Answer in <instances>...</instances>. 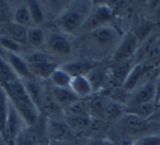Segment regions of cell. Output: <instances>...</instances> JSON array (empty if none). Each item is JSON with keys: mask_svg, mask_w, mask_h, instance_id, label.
I'll list each match as a JSON object with an SVG mask.
<instances>
[{"mask_svg": "<svg viewBox=\"0 0 160 145\" xmlns=\"http://www.w3.org/2000/svg\"><path fill=\"white\" fill-rule=\"evenodd\" d=\"M152 16L156 19V20L160 21V5L152 11Z\"/></svg>", "mask_w": 160, "mask_h": 145, "instance_id": "obj_37", "label": "cell"}, {"mask_svg": "<svg viewBox=\"0 0 160 145\" xmlns=\"http://www.w3.org/2000/svg\"><path fill=\"white\" fill-rule=\"evenodd\" d=\"M71 77H72L59 66L58 68H56L53 71L48 81L52 86H56V87H69Z\"/></svg>", "mask_w": 160, "mask_h": 145, "instance_id": "obj_26", "label": "cell"}, {"mask_svg": "<svg viewBox=\"0 0 160 145\" xmlns=\"http://www.w3.org/2000/svg\"><path fill=\"white\" fill-rule=\"evenodd\" d=\"M69 88L80 99L87 98L93 94V87L87 77H72Z\"/></svg>", "mask_w": 160, "mask_h": 145, "instance_id": "obj_15", "label": "cell"}, {"mask_svg": "<svg viewBox=\"0 0 160 145\" xmlns=\"http://www.w3.org/2000/svg\"><path fill=\"white\" fill-rule=\"evenodd\" d=\"M159 5H160V0H148V2H147L146 6L148 7V9L152 12Z\"/></svg>", "mask_w": 160, "mask_h": 145, "instance_id": "obj_35", "label": "cell"}, {"mask_svg": "<svg viewBox=\"0 0 160 145\" xmlns=\"http://www.w3.org/2000/svg\"><path fill=\"white\" fill-rule=\"evenodd\" d=\"M10 98L6 88L0 84V133L5 134L6 130V121L8 117V110H9Z\"/></svg>", "mask_w": 160, "mask_h": 145, "instance_id": "obj_27", "label": "cell"}, {"mask_svg": "<svg viewBox=\"0 0 160 145\" xmlns=\"http://www.w3.org/2000/svg\"><path fill=\"white\" fill-rule=\"evenodd\" d=\"M69 1H70V0H67V3H68V2H69Z\"/></svg>", "mask_w": 160, "mask_h": 145, "instance_id": "obj_46", "label": "cell"}, {"mask_svg": "<svg viewBox=\"0 0 160 145\" xmlns=\"http://www.w3.org/2000/svg\"><path fill=\"white\" fill-rule=\"evenodd\" d=\"M8 2V5H10V6H12V5H14V3L17 2V0H6Z\"/></svg>", "mask_w": 160, "mask_h": 145, "instance_id": "obj_43", "label": "cell"}, {"mask_svg": "<svg viewBox=\"0 0 160 145\" xmlns=\"http://www.w3.org/2000/svg\"><path fill=\"white\" fill-rule=\"evenodd\" d=\"M19 77L13 71L9 62L6 60V58L0 56V84L6 85V84L12 83L14 81H18Z\"/></svg>", "mask_w": 160, "mask_h": 145, "instance_id": "obj_28", "label": "cell"}, {"mask_svg": "<svg viewBox=\"0 0 160 145\" xmlns=\"http://www.w3.org/2000/svg\"><path fill=\"white\" fill-rule=\"evenodd\" d=\"M134 64H135L134 60H127V61L114 63V66L112 68H110L109 70L110 79L113 80L115 83L120 84L122 86L124 81L126 80L127 75L131 72L132 68L134 67Z\"/></svg>", "mask_w": 160, "mask_h": 145, "instance_id": "obj_17", "label": "cell"}, {"mask_svg": "<svg viewBox=\"0 0 160 145\" xmlns=\"http://www.w3.org/2000/svg\"><path fill=\"white\" fill-rule=\"evenodd\" d=\"M99 66V62L92 59H77L62 63L64 70H66L71 77H87L90 71Z\"/></svg>", "mask_w": 160, "mask_h": 145, "instance_id": "obj_11", "label": "cell"}, {"mask_svg": "<svg viewBox=\"0 0 160 145\" xmlns=\"http://www.w3.org/2000/svg\"><path fill=\"white\" fill-rule=\"evenodd\" d=\"M158 107H160V98H159V101H158V103H157V108Z\"/></svg>", "mask_w": 160, "mask_h": 145, "instance_id": "obj_45", "label": "cell"}, {"mask_svg": "<svg viewBox=\"0 0 160 145\" xmlns=\"http://www.w3.org/2000/svg\"><path fill=\"white\" fill-rule=\"evenodd\" d=\"M159 119H160V107H158L157 110H156V112L153 114V116L149 119V121L150 120H159Z\"/></svg>", "mask_w": 160, "mask_h": 145, "instance_id": "obj_40", "label": "cell"}, {"mask_svg": "<svg viewBox=\"0 0 160 145\" xmlns=\"http://www.w3.org/2000/svg\"><path fill=\"white\" fill-rule=\"evenodd\" d=\"M27 127L24 119L22 118L19 111L16 109L13 104L10 101L9 110H8V117L7 121H6V130H5V135L9 138L11 142H13L14 138H17L19 133L22 131L24 128Z\"/></svg>", "mask_w": 160, "mask_h": 145, "instance_id": "obj_10", "label": "cell"}, {"mask_svg": "<svg viewBox=\"0 0 160 145\" xmlns=\"http://www.w3.org/2000/svg\"><path fill=\"white\" fill-rule=\"evenodd\" d=\"M123 1H124V0H107V5L114 11L115 8H118V6L122 5Z\"/></svg>", "mask_w": 160, "mask_h": 145, "instance_id": "obj_34", "label": "cell"}, {"mask_svg": "<svg viewBox=\"0 0 160 145\" xmlns=\"http://www.w3.org/2000/svg\"><path fill=\"white\" fill-rule=\"evenodd\" d=\"M139 44V40L134 32H127L123 34L120 43L112 55V62L116 63L127 60H134Z\"/></svg>", "mask_w": 160, "mask_h": 145, "instance_id": "obj_5", "label": "cell"}, {"mask_svg": "<svg viewBox=\"0 0 160 145\" xmlns=\"http://www.w3.org/2000/svg\"><path fill=\"white\" fill-rule=\"evenodd\" d=\"M24 86L27 88V92L29 94L31 101L35 105V107L38 109V111L42 114L43 112V101H44L45 94V86L42 85L36 79L27 80L23 81Z\"/></svg>", "mask_w": 160, "mask_h": 145, "instance_id": "obj_13", "label": "cell"}, {"mask_svg": "<svg viewBox=\"0 0 160 145\" xmlns=\"http://www.w3.org/2000/svg\"><path fill=\"white\" fill-rule=\"evenodd\" d=\"M123 34L112 24L98 27L81 34L80 40L83 48L91 55L92 60L99 61V58L112 54L120 43Z\"/></svg>", "mask_w": 160, "mask_h": 145, "instance_id": "obj_1", "label": "cell"}, {"mask_svg": "<svg viewBox=\"0 0 160 145\" xmlns=\"http://www.w3.org/2000/svg\"><path fill=\"white\" fill-rule=\"evenodd\" d=\"M48 5L52 11L57 16L67 5V0H48Z\"/></svg>", "mask_w": 160, "mask_h": 145, "instance_id": "obj_32", "label": "cell"}, {"mask_svg": "<svg viewBox=\"0 0 160 145\" xmlns=\"http://www.w3.org/2000/svg\"><path fill=\"white\" fill-rule=\"evenodd\" d=\"M134 145H160V134H147L134 140Z\"/></svg>", "mask_w": 160, "mask_h": 145, "instance_id": "obj_31", "label": "cell"}, {"mask_svg": "<svg viewBox=\"0 0 160 145\" xmlns=\"http://www.w3.org/2000/svg\"><path fill=\"white\" fill-rule=\"evenodd\" d=\"M155 68L153 66L145 62L135 63L132 68L129 74L127 75L126 80L122 85V88L126 92H134L139 85H142L149 77V73Z\"/></svg>", "mask_w": 160, "mask_h": 145, "instance_id": "obj_8", "label": "cell"}, {"mask_svg": "<svg viewBox=\"0 0 160 145\" xmlns=\"http://www.w3.org/2000/svg\"><path fill=\"white\" fill-rule=\"evenodd\" d=\"M25 6H27L28 10L30 12L34 26L42 25L45 22L46 16H45L44 8H43L42 3L40 2V0H27Z\"/></svg>", "mask_w": 160, "mask_h": 145, "instance_id": "obj_24", "label": "cell"}, {"mask_svg": "<svg viewBox=\"0 0 160 145\" xmlns=\"http://www.w3.org/2000/svg\"><path fill=\"white\" fill-rule=\"evenodd\" d=\"M2 86L7 91L10 101L13 104L16 109L24 119L27 125H30V127L36 125L41 112L38 111V109L30 98L23 81L18 80V81H14L12 83L6 84Z\"/></svg>", "mask_w": 160, "mask_h": 145, "instance_id": "obj_3", "label": "cell"}, {"mask_svg": "<svg viewBox=\"0 0 160 145\" xmlns=\"http://www.w3.org/2000/svg\"><path fill=\"white\" fill-rule=\"evenodd\" d=\"M87 77L89 79L90 83H91L92 87H93V92H99V91L104 87L105 84L110 80L109 70H104L100 66H98L92 71H90Z\"/></svg>", "mask_w": 160, "mask_h": 145, "instance_id": "obj_23", "label": "cell"}, {"mask_svg": "<svg viewBox=\"0 0 160 145\" xmlns=\"http://www.w3.org/2000/svg\"><path fill=\"white\" fill-rule=\"evenodd\" d=\"M45 51L54 58L68 57L72 53V44L69 40L68 35L60 31L49 32L46 34Z\"/></svg>", "mask_w": 160, "mask_h": 145, "instance_id": "obj_4", "label": "cell"}, {"mask_svg": "<svg viewBox=\"0 0 160 145\" xmlns=\"http://www.w3.org/2000/svg\"><path fill=\"white\" fill-rule=\"evenodd\" d=\"M65 121L72 132H82L89 129L91 125V117L87 115H75V114H66L65 115Z\"/></svg>", "mask_w": 160, "mask_h": 145, "instance_id": "obj_20", "label": "cell"}, {"mask_svg": "<svg viewBox=\"0 0 160 145\" xmlns=\"http://www.w3.org/2000/svg\"><path fill=\"white\" fill-rule=\"evenodd\" d=\"M113 16L114 11L108 5L93 6L89 18L87 19L85 25L80 31V34L92 31V30L104 26V25L111 24L113 21Z\"/></svg>", "mask_w": 160, "mask_h": 145, "instance_id": "obj_6", "label": "cell"}, {"mask_svg": "<svg viewBox=\"0 0 160 145\" xmlns=\"http://www.w3.org/2000/svg\"><path fill=\"white\" fill-rule=\"evenodd\" d=\"M46 42V32L41 26H31L28 29L27 45L35 50H40L45 46Z\"/></svg>", "mask_w": 160, "mask_h": 145, "instance_id": "obj_22", "label": "cell"}, {"mask_svg": "<svg viewBox=\"0 0 160 145\" xmlns=\"http://www.w3.org/2000/svg\"><path fill=\"white\" fill-rule=\"evenodd\" d=\"M14 145H42V138H41L38 132L36 131L35 125L30 127L27 125L20 133L17 135L13 141Z\"/></svg>", "mask_w": 160, "mask_h": 145, "instance_id": "obj_18", "label": "cell"}, {"mask_svg": "<svg viewBox=\"0 0 160 145\" xmlns=\"http://www.w3.org/2000/svg\"><path fill=\"white\" fill-rule=\"evenodd\" d=\"M122 124L124 125L125 129L132 132H142L147 128L149 123V120L144 119L137 115L129 114V112H124V115L121 118Z\"/></svg>", "mask_w": 160, "mask_h": 145, "instance_id": "obj_21", "label": "cell"}, {"mask_svg": "<svg viewBox=\"0 0 160 145\" xmlns=\"http://www.w3.org/2000/svg\"><path fill=\"white\" fill-rule=\"evenodd\" d=\"M72 131L65 119L48 117L45 122V134L49 142H66Z\"/></svg>", "mask_w": 160, "mask_h": 145, "instance_id": "obj_7", "label": "cell"}, {"mask_svg": "<svg viewBox=\"0 0 160 145\" xmlns=\"http://www.w3.org/2000/svg\"><path fill=\"white\" fill-rule=\"evenodd\" d=\"M51 92L56 103L60 106L62 110H66L69 106L80 99L71 92L69 87H56V86L51 85Z\"/></svg>", "mask_w": 160, "mask_h": 145, "instance_id": "obj_16", "label": "cell"}, {"mask_svg": "<svg viewBox=\"0 0 160 145\" xmlns=\"http://www.w3.org/2000/svg\"><path fill=\"white\" fill-rule=\"evenodd\" d=\"M160 98V70L156 74V105Z\"/></svg>", "mask_w": 160, "mask_h": 145, "instance_id": "obj_33", "label": "cell"}, {"mask_svg": "<svg viewBox=\"0 0 160 145\" xmlns=\"http://www.w3.org/2000/svg\"><path fill=\"white\" fill-rule=\"evenodd\" d=\"M0 36L8 37L24 46V45H27L28 29L24 26L16 24L13 22H10L1 26V29H0Z\"/></svg>", "mask_w": 160, "mask_h": 145, "instance_id": "obj_14", "label": "cell"}, {"mask_svg": "<svg viewBox=\"0 0 160 145\" xmlns=\"http://www.w3.org/2000/svg\"><path fill=\"white\" fill-rule=\"evenodd\" d=\"M123 115H124V110L120 103H116V101H107L105 103L102 110V117L104 119L109 121H114L121 119Z\"/></svg>", "mask_w": 160, "mask_h": 145, "instance_id": "obj_29", "label": "cell"}, {"mask_svg": "<svg viewBox=\"0 0 160 145\" xmlns=\"http://www.w3.org/2000/svg\"><path fill=\"white\" fill-rule=\"evenodd\" d=\"M11 22L16 23L18 25H21V26H24L27 29L34 26L31 16H30V12L28 10L27 6H25V3L17 6L16 9L13 10V13H12Z\"/></svg>", "mask_w": 160, "mask_h": 145, "instance_id": "obj_25", "label": "cell"}, {"mask_svg": "<svg viewBox=\"0 0 160 145\" xmlns=\"http://www.w3.org/2000/svg\"><path fill=\"white\" fill-rule=\"evenodd\" d=\"M86 145H109V144L104 140H96L94 138V140H90L89 142H87Z\"/></svg>", "mask_w": 160, "mask_h": 145, "instance_id": "obj_36", "label": "cell"}, {"mask_svg": "<svg viewBox=\"0 0 160 145\" xmlns=\"http://www.w3.org/2000/svg\"><path fill=\"white\" fill-rule=\"evenodd\" d=\"M0 46L2 47L6 51L19 54L22 50L23 45L19 44V43L14 42V40H10L8 37H5V36H0Z\"/></svg>", "mask_w": 160, "mask_h": 145, "instance_id": "obj_30", "label": "cell"}, {"mask_svg": "<svg viewBox=\"0 0 160 145\" xmlns=\"http://www.w3.org/2000/svg\"><path fill=\"white\" fill-rule=\"evenodd\" d=\"M5 58H6V60L9 62V64L11 66V68L13 69V71L17 73V75H18L21 81L35 79V77H33V74H32L31 70H30L29 63H28L27 60L24 59V57L21 56L20 54L6 51Z\"/></svg>", "mask_w": 160, "mask_h": 145, "instance_id": "obj_12", "label": "cell"}, {"mask_svg": "<svg viewBox=\"0 0 160 145\" xmlns=\"http://www.w3.org/2000/svg\"><path fill=\"white\" fill-rule=\"evenodd\" d=\"M137 3H140V5H142V3H145V5H147V2H148V0H135Z\"/></svg>", "mask_w": 160, "mask_h": 145, "instance_id": "obj_42", "label": "cell"}, {"mask_svg": "<svg viewBox=\"0 0 160 145\" xmlns=\"http://www.w3.org/2000/svg\"><path fill=\"white\" fill-rule=\"evenodd\" d=\"M149 103L156 104V74L152 77H149L134 91L129 101V106Z\"/></svg>", "mask_w": 160, "mask_h": 145, "instance_id": "obj_9", "label": "cell"}, {"mask_svg": "<svg viewBox=\"0 0 160 145\" xmlns=\"http://www.w3.org/2000/svg\"><path fill=\"white\" fill-rule=\"evenodd\" d=\"M59 66L60 64H58L55 61V59L40 62V63L29 64L30 70H31L32 74L36 80H48L53 71Z\"/></svg>", "mask_w": 160, "mask_h": 145, "instance_id": "obj_19", "label": "cell"}, {"mask_svg": "<svg viewBox=\"0 0 160 145\" xmlns=\"http://www.w3.org/2000/svg\"><path fill=\"white\" fill-rule=\"evenodd\" d=\"M47 145H66L65 142H48Z\"/></svg>", "mask_w": 160, "mask_h": 145, "instance_id": "obj_41", "label": "cell"}, {"mask_svg": "<svg viewBox=\"0 0 160 145\" xmlns=\"http://www.w3.org/2000/svg\"><path fill=\"white\" fill-rule=\"evenodd\" d=\"M153 67H160V46L158 48L157 56H156V59L153 61Z\"/></svg>", "mask_w": 160, "mask_h": 145, "instance_id": "obj_38", "label": "cell"}, {"mask_svg": "<svg viewBox=\"0 0 160 145\" xmlns=\"http://www.w3.org/2000/svg\"><path fill=\"white\" fill-rule=\"evenodd\" d=\"M93 6H102L107 5V0H90Z\"/></svg>", "mask_w": 160, "mask_h": 145, "instance_id": "obj_39", "label": "cell"}, {"mask_svg": "<svg viewBox=\"0 0 160 145\" xmlns=\"http://www.w3.org/2000/svg\"><path fill=\"white\" fill-rule=\"evenodd\" d=\"M0 145H6L5 142H3V140H2V138H0Z\"/></svg>", "mask_w": 160, "mask_h": 145, "instance_id": "obj_44", "label": "cell"}, {"mask_svg": "<svg viewBox=\"0 0 160 145\" xmlns=\"http://www.w3.org/2000/svg\"><path fill=\"white\" fill-rule=\"evenodd\" d=\"M92 8L90 0H70L55 16L54 24L66 35H77L89 18Z\"/></svg>", "mask_w": 160, "mask_h": 145, "instance_id": "obj_2", "label": "cell"}]
</instances>
